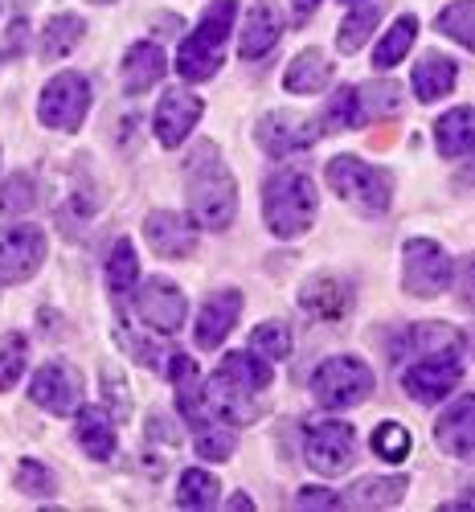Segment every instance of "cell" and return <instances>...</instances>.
<instances>
[{"label":"cell","mask_w":475,"mask_h":512,"mask_svg":"<svg viewBox=\"0 0 475 512\" xmlns=\"http://www.w3.org/2000/svg\"><path fill=\"white\" fill-rule=\"evenodd\" d=\"M185 197L201 230H226L238 218V181L226 168L218 144L205 140L201 148H193L185 164Z\"/></svg>","instance_id":"6da1fadb"},{"label":"cell","mask_w":475,"mask_h":512,"mask_svg":"<svg viewBox=\"0 0 475 512\" xmlns=\"http://www.w3.org/2000/svg\"><path fill=\"white\" fill-rule=\"evenodd\" d=\"M234 21H238V0H209L205 17L197 21V29L181 41V50H177V74L185 82H209L222 70Z\"/></svg>","instance_id":"7a4b0ae2"},{"label":"cell","mask_w":475,"mask_h":512,"mask_svg":"<svg viewBox=\"0 0 475 512\" xmlns=\"http://www.w3.org/2000/svg\"><path fill=\"white\" fill-rule=\"evenodd\" d=\"M316 209H320V197H316L312 177L295 173V168H283V173L267 177V185H263V222L275 238H299L304 230H312Z\"/></svg>","instance_id":"3957f363"},{"label":"cell","mask_w":475,"mask_h":512,"mask_svg":"<svg viewBox=\"0 0 475 512\" xmlns=\"http://www.w3.org/2000/svg\"><path fill=\"white\" fill-rule=\"evenodd\" d=\"M324 177L328 189L349 209H357L361 218H381L394 201V177L377 164H365L361 156H332Z\"/></svg>","instance_id":"277c9868"},{"label":"cell","mask_w":475,"mask_h":512,"mask_svg":"<svg viewBox=\"0 0 475 512\" xmlns=\"http://www.w3.org/2000/svg\"><path fill=\"white\" fill-rule=\"evenodd\" d=\"M373 394V369L361 357H328L312 373V398L324 410H353Z\"/></svg>","instance_id":"5b68a950"},{"label":"cell","mask_w":475,"mask_h":512,"mask_svg":"<svg viewBox=\"0 0 475 512\" xmlns=\"http://www.w3.org/2000/svg\"><path fill=\"white\" fill-rule=\"evenodd\" d=\"M451 283L455 263L435 238H410L402 246V291H410L414 300H435Z\"/></svg>","instance_id":"8992f818"},{"label":"cell","mask_w":475,"mask_h":512,"mask_svg":"<svg viewBox=\"0 0 475 512\" xmlns=\"http://www.w3.org/2000/svg\"><path fill=\"white\" fill-rule=\"evenodd\" d=\"M86 111H91V82L78 70L54 74L37 95V119L54 132H78Z\"/></svg>","instance_id":"52a82bcc"},{"label":"cell","mask_w":475,"mask_h":512,"mask_svg":"<svg viewBox=\"0 0 475 512\" xmlns=\"http://www.w3.org/2000/svg\"><path fill=\"white\" fill-rule=\"evenodd\" d=\"M304 459L316 476H340L357 459V431L340 418H316L304 431Z\"/></svg>","instance_id":"ba28073f"},{"label":"cell","mask_w":475,"mask_h":512,"mask_svg":"<svg viewBox=\"0 0 475 512\" xmlns=\"http://www.w3.org/2000/svg\"><path fill=\"white\" fill-rule=\"evenodd\" d=\"M320 119L312 115H299V111H271L254 123V140L267 156L283 160V156H295V152H308L316 140H320Z\"/></svg>","instance_id":"9c48e42d"},{"label":"cell","mask_w":475,"mask_h":512,"mask_svg":"<svg viewBox=\"0 0 475 512\" xmlns=\"http://www.w3.org/2000/svg\"><path fill=\"white\" fill-rule=\"evenodd\" d=\"M46 263V234L33 222L0 230V283H29Z\"/></svg>","instance_id":"30bf717a"},{"label":"cell","mask_w":475,"mask_h":512,"mask_svg":"<svg viewBox=\"0 0 475 512\" xmlns=\"http://www.w3.org/2000/svg\"><path fill=\"white\" fill-rule=\"evenodd\" d=\"M29 398H33V406H41L46 414L74 418L82 410V377L66 361H46L33 373V381H29Z\"/></svg>","instance_id":"8fae6325"},{"label":"cell","mask_w":475,"mask_h":512,"mask_svg":"<svg viewBox=\"0 0 475 512\" xmlns=\"http://www.w3.org/2000/svg\"><path fill=\"white\" fill-rule=\"evenodd\" d=\"M185 312H189L185 291L172 283V279H160L156 275V279H148V283L136 287V320L148 324L152 332H160V336L181 332Z\"/></svg>","instance_id":"7c38bea8"},{"label":"cell","mask_w":475,"mask_h":512,"mask_svg":"<svg viewBox=\"0 0 475 512\" xmlns=\"http://www.w3.org/2000/svg\"><path fill=\"white\" fill-rule=\"evenodd\" d=\"M459 377H463V357H418L414 365L402 369V390L422 406H439L447 394H455Z\"/></svg>","instance_id":"4fadbf2b"},{"label":"cell","mask_w":475,"mask_h":512,"mask_svg":"<svg viewBox=\"0 0 475 512\" xmlns=\"http://www.w3.org/2000/svg\"><path fill=\"white\" fill-rule=\"evenodd\" d=\"M201 111H205V103H201L189 87H172V91H164V99L156 103V115H152L156 140H160L164 148L185 144L189 132L197 127V119H201Z\"/></svg>","instance_id":"5bb4252c"},{"label":"cell","mask_w":475,"mask_h":512,"mask_svg":"<svg viewBox=\"0 0 475 512\" xmlns=\"http://www.w3.org/2000/svg\"><path fill=\"white\" fill-rule=\"evenodd\" d=\"M144 238L160 259H189L197 250V222L177 209H152L144 222Z\"/></svg>","instance_id":"9a60e30c"},{"label":"cell","mask_w":475,"mask_h":512,"mask_svg":"<svg viewBox=\"0 0 475 512\" xmlns=\"http://www.w3.org/2000/svg\"><path fill=\"white\" fill-rule=\"evenodd\" d=\"M238 316H242V291L238 287H222V291L205 295V304L197 312V328H193L197 349H218L222 340L234 332Z\"/></svg>","instance_id":"2e32d148"},{"label":"cell","mask_w":475,"mask_h":512,"mask_svg":"<svg viewBox=\"0 0 475 512\" xmlns=\"http://www.w3.org/2000/svg\"><path fill=\"white\" fill-rule=\"evenodd\" d=\"M435 443H439L443 455L475 463V394L451 402V406L435 418Z\"/></svg>","instance_id":"e0dca14e"},{"label":"cell","mask_w":475,"mask_h":512,"mask_svg":"<svg viewBox=\"0 0 475 512\" xmlns=\"http://www.w3.org/2000/svg\"><path fill=\"white\" fill-rule=\"evenodd\" d=\"M283 37V13L275 0H254L242 29H238V58L254 62V58H267Z\"/></svg>","instance_id":"ac0fdd59"},{"label":"cell","mask_w":475,"mask_h":512,"mask_svg":"<svg viewBox=\"0 0 475 512\" xmlns=\"http://www.w3.org/2000/svg\"><path fill=\"white\" fill-rule=\"evenodd\" d=\"M205 406H209L213 418L226 422V426H250L258 414H263V406H258V394L234 386L226 373H213L205 381Z\"/></svg>","instance_id":"d6986e66"},{"label":"cell","mask_w":475,"mask_h":512,"mask_svg":"<svg viewBox=\"0 0 475 512\" xmlns=\"http://www.w3.org/2000/svg\"><path fill=\"white\" fill-rule=\"evenodd\" d=\"M299 308H304L312 320L336 324V320L349 316L353 291H349V283L336 279V275H312L304 287H299Z\"/></svg>","instance_id":"ffe728a7"},{"label":"cell","mask_w":475,"mask_h":512,"mask_svg":"<svg viewBox=\"0 0 475 512\" xmlns=\"http://www.w3.org/2000/svg\"><path fill=\"white\" fill-rule=\"evenodd\" d=\"M455 78H459V66L451 54H439L430 50L414 62V74H410V87H414V99L418 103H439L455 91Z\"/></svg>","instance_id":"44dd1931"},{"label":"cell","mask_w":475,"mask_h":512,"mask_svg":"<svg viewBox=\"0 0 475 512\" xmlns=\"http://www.w3.org/2000/svg\"><path fill=\"white\" fill-rule=\"evenodd\" d=\"M164 74H168L164 46H156V41H136V46L127 50V58H123V91L127 95H144V91L156 87Z\"/></svg>","instance_id":"7402d4cb"},{"label":"cell","mask_w":475,"mask_h":512,"mask_svg":"<svg viewBox=\"0 0 475 512\" xmlns=\"http://www.w3.org/2000/svg\"><path fill=\"white\" fill-rule=\"evenodd\" d=\"M74 439H78V447L91 455V459H103V463H107V459L115 455V447H119L111 410H103V406H82V410L74 414Z\"/></svg>","instance_id":"603a6c76"},{"label":"cell","mask_w":475,"mask_h":512,"mask_svg":"<svg viewBox=\"0 0 475 512\" xmlns=\"http://www.w3.org/2000/svg\"><path fill=\"white\" fill-rule=\"evenodd\" d=\"M406 353L414 357H463L467 353V336L455 324H414L406 332Z\"/></svg>","instance_id":"cb8c5ba5"},{"label":"cell","mask_w":475,"mask_h":512,"mask_svg":"<svg viewBox=\"0 0 475 512\" xmlns=\"http://www.w3.org/2000/svg\"><path fill=\"white\" fill-rule=\"evenodd\" d=\"M435 148L447 160H459L475 148V107H451L435 119Z\"/></svg>","instance_id":"d4e9b609"},{"label":"cell","mask_w":475,"mask_h":512,"mask_svg":"<svg viewBox=\"0 0 475 512\" xmlns=\"http://www.w3.org/2000/svg\"><path fill=\"white\" fill-rule=\"evenodd\" d=\"M406 476H369V480H357L349 492L340 496L344 508H361V512H373V508H394L402 504L406 496Z\"/></svg>","instance_id":"484cf974"},{"label":"cell","mask_w":475,"mask_h":512,"mask_svg":"<svg viewBox=\"0 0 475 512\" xmlns=\"http://www.w3.org/2000/svg\"><path fill=\"white\" fill-rule=\"evenodd\" d=\"M328 82H332V58L324 50H304L299 58H291L283 74V87L291 95H320Z\"/></svg>","instance_id":"4316f807"},{"label":"cell","mask_w":475,"mask_h":512,"mask_svg":"<svg viewBox=\"0 0 475 512\" xmlns=\"http://www.w3.org/2000/svg\"><path fill=\"white\" fill-rule=\"evenodd\" d=\"M381 13H385L381 0H353L349 17H344L340 29H336V50L340 54H357L361 46H369V37H373Z\"/></svg>","instance_id":"83f0119b"},{"label":"cell","mask_w":475,"mask_h":512,"mask_svg":"<svg viewBox=\"0 0 475 512\" xmlns=\"http://www.w3.org/2000/svg\"><path fill=\"white\" fill-rule=\"evenodd\" d=\"M402 107H406V95H402L398 82H390V78H377V82H365V87H357L361 123L394 119V115H402Z\"/></svg>","instance_id":"f1b7e54d"},{"label":"cell","mask_w":475,"mask_h":512,"mask_svg":"<svg viewBox=\"0 0 475 512\" xmlns=\"http://www.w3.org/2000/svg\"><path fill=\"white\" fill-rule=\"evenodd\" d=\"M218 373H226L234 386H242V390H250V394H263L267 386H271V361L267 357H258L254 349H238V353H226L222 357V365H218Z\"/></svg>","instance_id":"f546056e"},{"label":"cell","mask_w":475,"mask_h":512,"mask_svg":"<svg viewBox=\"0 0 475 512\" xmlns=\"http://www.w3.org/2000/svg\"><path fill=\"white\" fill-rule=\"evenodd\" d=\"M107 287L115 300H123V295H132L140 287V254L132 246V238H119L107 254Z\"/></svg>","instance_id":"4dcf8cb0"},{"label":"cell","mask_w":475,"mask_h":512,"mask_svg":"<svg viewBox=\"0 0 475 512\" xmlns=\"http://www.w3.org/2000/svg\"><path fill=\"white\" fill-rule=\"evenodd\" d=\"M82 33H86V21H82V17L58 13L54 21H46V29H41L37 50H41V58H46V62H58V58H66V54L78 46Z\"/></svg>","instance_id":"1f68e13d"},{"label":"cell","mask_w":475,"mask_h":512,"mask_svg":"<svg viewBox=\"0 0 475 512\" xmlns=\"http://www.w3.org/2000/svg\"><path fill=\"white\" fill-rule=\"evenodd\" d=\"M222 488H218V476L205 472V467H189L181 472V484H177V504L189 508V512H209L218 504Z\"/></svg>","instance_id":"d6a6232c"},{"label":"cell","mask_w":475,"mask_h":512,"mask_svg":"<svg viewBox=\"0 0 475 512\" xmlns=\"http://www.w3.org/2000/svg\"><path fill=\"white\" fill-rule=\"evenodd\" d=\"M414 37H418V21L406 13V17H398L394 25H390V33H385L377 46H373V66L377 70H390V66H398L406 54H410V46H414Z\"/></svg>","instance_id":"836d02e7"},{"label":"cell","mask_w":475,"mask_h":512,"mask_svg":"<svg viewBox=\"0 0 475 512\" xmlns=\"http://www.w3.org/2000/svg\"><path fill=\"white\" fill-rule=\"evenodd\" d=\"M435 29L451 41H459V46L467 54H475V0H451V5L439 13Z\"/></svg>","instance_id":"e575fe53"},{"label":"cell","mask_w":475,"mask_h":512,"mask_svg":"<svg viewBox=\"0 0 475 512\" xmlns=\"http://www.w3.org/2000/svg\"><path fill=\"white\" fill-rule=\"evenodd\" d=\"M320 127H324V132H349V127H361V111H357V87H336V95L324 103Z\"/></svg>","instance_id":"d590c367"},{"label":"cell","mask_w":475,"mask_h":512,"mask_svg":"<svg viewBox=\"0 0 475 512\" xmlns=\"http://www.w3.org/2000/svg\"><path fill=\"white\" fill-rule=\"evenodd\" d=\"M193 451L205 463H226L234 455V431L226 422H209V426H201V431H193Z\"/></svg>","instance_id":"8d00e7d4"},{"label":"cell","mask_w":475,"mask_h":512,"mask_svg":"<svg viewBox=\"0 0 475 512\" xmlns=\"http://www.w3.org/2000/svg\"><path fill=\"white\" fill-rule=\"evenodd\" d=\"M250 349H254L258 357H267L271 365H275V361H283V357L291 353V328H287L283 320H267V324H258V328L250 332Z\"/></svg>","instance_id":"74e56055"},{"label":"cell","mask_w":475,"mask_h":512,"mask_svg":"<svg viewBox=\"0 0 475 512\" xmlns=\"http://www.w3.org/2000/svg\"><path fill=\"white\" fill-rule=\"evenodd\" d=\"M33 205H37V185L29 173H13L5 185H0V213H5V218L29 213Z\"/></svg>","instance_id":"f35d334b"},{"label":"cell","mask_w":475,"mask_h":512,"mask_svg":"<svg viewBox=\"0 0 475 512\" xmlns=\"http://www.w3.org/2000/svg\"><path fill=\"white\" fill-rule=\"evenodd\" d=\"M410 447H414V439H410V431H406L402 422H381L377 431H373V451L385 463H402L410 455Z\"/></svg>","instance_id":"ab89813d"},{"label":"cell","mask_w":475,"mask_h":512,"mask_svg":"<svg viewBox=\"0 0 475 512\" xmlns=\"http://www.w3.org/2000/svg\"><path fill=\"white\" fill-rule=\"evenodd\" d=\"M25 357H29V349H25V336L21 332H9L5 340H0V390H13L17 381H21Z\"/></svg>","instance_id":"60d3db41"},{"label":"cell","mask_w":475,"mask_h":512,"mask_svg":"<svg viewBox=\"0 0 475 512\" xmlns=\"http://www.w3.org/2000/svg\"><path fill=\"white\" fill-rule=\"evenodd\" d=\"M17 488L25 496H54L58 492V480L46 463H37V459H21L17 463Z\"/></svg>","instance_id":"b9f144b4"},{"label":"cell","mask_w":475,"mask_h":512,"mask_svg":"<svg viewBox=\"0 0 475 512\" xmlns=\"http://www.w3.org/2000/svg\"><path fill=\"white\" fill-rule=\"evenodd\" d=\"M455 291H459V304L467 312H475V254L459 263V275H455Z\"/></svg>","instance_id":"7bdbcfd3"},{"label":"cell","mask_w":475,"mask_h":512,"mask_svg":"<svg viewBox=\"0 0 475 512\" xmlns=\"http://www.w3.org/2000/svg\"><path fill=\"white\" fill-rule=\"evenodd\" d=\"M295 504L299 508H340V496L328 492V488H299L295 492Z\"/></svg>","instance_id":"ee69618b"},{"label":"cell","mask_w":475,"mask_h":512,"mask_svg":"<svg viewBox=\"0 0 475 512\" xmlns=\"http://www.w3.org/2000/svg\"><path fill=\"white\" fill-rule=\"evenodd\" d=\"M455 189L459 193H475V148L467 152V160L459 164V173H455Z\"/></svg>","instance_id":"f6af8a7d"},{"label":"cell","mask_w":475,"mask_h":512,"mask_svg":"<svg viewBox=\"0 0 475 512\" xmlns=\"http://www.w3.org/2000/svg\"><path fill=\"white\" fill-rule=\"evenodd\" d=\"M320 9V0H291V13H295V25H304L312 13Z\"/></svg>","instance_id":"bcb514c9"},{"label":"cell","mask_w":475,"mask_h":512,"mask_svg":"<svg viewBox=\"0 0 475 512\" xmlns=\"http://www.w3.org/2000/svg\"><path fill=\"white\" fill-rule=\"evenodd\" d=\"M230 508H234V512H238V508H254V500H250L246 492H234V496H230Z\"/></svg>","instance_id":"7dc6e473"},{"label":"cell","mask_w":475,"mask_h":512,"mask_svg":"<svg viewBox=\"0 0 475 512\" xmlns=\"http://www.w3.org/2000/svg\"><path fill=\"white\" fill-rule=\"evenodd\" d=\"M471 345H475V340H471Z\"/></svg>","instance_id":"c3c4849f"},{"label":"cell","mask_w":475,"mask_h":512,"mask_svg":"<svg viewBox=\"0 0 475 512\" xmlns=\"http://www.w3.org/2000/svg\"><path fill=\"white\" fill-rule=\"evenodd\" d=\"M349 5H353V0H349Z\"/></svg>","instance_id":"681fc988"}]
</instances>
